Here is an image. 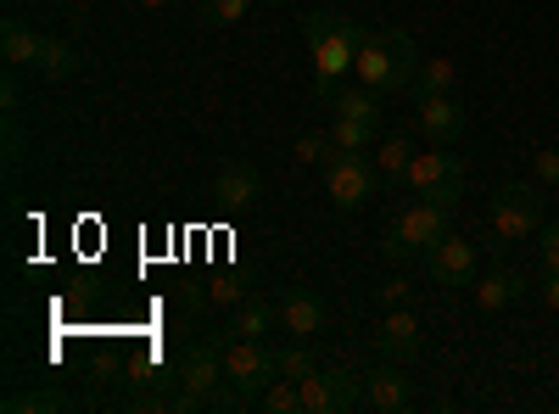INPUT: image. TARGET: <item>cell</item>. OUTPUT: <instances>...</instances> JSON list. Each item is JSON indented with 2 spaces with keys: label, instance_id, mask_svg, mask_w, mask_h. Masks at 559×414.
I'll use <instances>...</instances> for the list:
<instances>
[{
  "label": "cell",
  "instance_id": "obj_24",
  "mask_svg": "<svg viewBox=\"0 0 559 414\" xmlns=\"http://www.w3.org/2000/svg\"><path fill=\"white\" fill-rule=\"evenodd\" d=\"M313 370H319V358H313L308 342L292 336V347H280V376H286V381H302V376H313Z\"/></svg>",
  "mask_w": 559,
  "mask_h": 414
},
{
  "label": "cell",
  "instance_id": "obj_25",
  "mask_svg": "<svg viewBox=\"0 0 559 414\" xmlns=\"http://www.w3.org/2000/svg\"><path fill=\"white\" fill-rule=\"evenodd\" d=\"M252 12V0H202V23L207 28H236Z\"/></svg>",
  "mask_w": 559,
  "mask_h": 414
},
{
  "label": "cell",
  "instance_id": "obj_12",
  "mask_svg": "<svg viewBox=\"0 0 559 414\" xmlns=\"http://www.w3.org/2000/svg\"><path fill=\"white\" fill-rule=\"evenodd\" d=\"M376 347H381V358H392V364H414V358H419V347H426V331H419V314H408V303H403V308H386L381 331H376Z\"/></svg>",
  "mask_w": 559,
  "mask_h": 414
},
{
  "label": "cell",
  "instance_id": "obj_28",
  "mask_svg": "<svg viewBox=\"0 0 559 414\" xmlns=\"http://www.w3.org/2000/svg\"><path fill=\"white\" fill-rule=\"evenodd\" d=\"M532 174H537V186H559V146H537L532 152Z\"/></svg>",
  "mask_w": 559,
  "mask_h": 414
},
{
  "label": "cell",
  "instance_id": "obj_6",
  "mask_svg": "<svg viewBox=\"0 0 559 414\" xmlns=\"http://www.w3.org/2000/svg\"><path fill=\"white\" fill-rule=\"evenodd\" d=\"M274 376H280V347H269L263 336H229L224 342V381L236 392V409L258 403Z\"/></svg>",
  "mask_w": 559,
  "mask_h": 414
},
{
  "label": "cell",
  "instance_id": "obj_20",
  "mask_svg": "<svg viewBox=\"0 0 559 414\" xmlns=\"http://www.w3.org/2000/svg\"><path fill=\"white\" fill-rule=\"evenodd\" d=\"M419 96H453V84H459V62L453 57H419Z\"/></svg>",
  "mask_w": 559,
  "mask_h": 414
},
{
  "label": "cell",
  "instance_id": "obj_8",
  "mask_svg": "<svg viewBox=\"0 0 559 414\" xmlns=\"http://www.w3.org/2000/svg\"><path fill=\"white\" fill-rule=\"evenodd\" d=\"M376 191H381V168H376L369 152H336L331 163H324V197H331V208L353 213Z\"/></svg>",
  "mask_w": 559,
  "mask_h": 414
},
{
  "label": "cell",
  "instance_id": "obj_10",
  "mask_svg": "<svg viewBox=\"0 0 559 414\" xmlns=\"http://www.w3.org/2000/svg\"><path fill=\"white\" fill-rule=\"evenodd\" d=\"M426 269H431V281L437 286H448V292H459V286H476V269H481V258H476V247L464 241V236H448L426 252Z\"/></svg>",
  "mask_w": 559,
  "mask_h": 414
},
{
  "label": "cell",
  "instance_id": "obj_35",
  "mask_svg": "<svg viewBox=\"0 0 559 414\" xmlns=\"http://www.w3.org/2000/svg\"><path fill=\"white\" fill-rule=\"evenodd\" d=\"M280 7H286V0H280Z\"/></svg>",
  "mask_w": 559,
  "mask_h": 414
},
{
  "label": "cell",
  "instance_id": "obj_14",
  "mask_svg": "<svg viewBox=\"0 0 559 414\" xmlns=\"http://www.w3.org/2000/svg\"><path fill=\"white\" fill-rule=\"evenodd\" d=\"M274 308H280V331H292L297 342H308V336H319V331H324V297H319V292H308V286H292Z\"/></svg>",
  "mask_w": 559,
  "mask_h": 414
},
{
  "label": "cell",
  "instance_id": "obj_9",
  "mask_svg": "<svg viewBox=\"0 0 559 414\" xmlns=\"http://www.w3.org/2000/svg\"><path fill=\"white\" fill-rule=\"evenodd\" d=\"M297 387H302V414H347V409H364V376L347 370V364L313 370Z\"/></svg>",
  "mask_w": 559,
  "mask_h": 414
},
{
  "label": "cell",
  "instance_id": "obj_7",
  "mask_svg": "<svg viewBox=\"0 0 559 414\" xmlns=\"http://www.w3.org/2000/svg\"><path fill=\"white\" fill-rule=\"evenodd\" d=\"M403 191H408V197H419V202L459 208V191H464V163H459L448 146L414 152V163H408V174H403Z\"/></svg>",
  "mask_w": 559,
  "mask_h": 414
},
{
  "label": "cell",
  "instance_id": "obj_23",
  "mask_svg": "<svg viewBox=\"0 0 559 414\" xmlns=\"http://www.w3.org/2000/svg\"><path fill=\"white\" fill-rule=\"evenodd\" d=\"M258 409H263V414H302V387L286 381V376H274L269 392L258 398Z\"/></svg>",
  "mask_w": 559,
  "mask_h": 414
},
{
  "label": "cell",
  "instance_id": "obj_32",
  "mask_svg": "<svg viewBox=\"0 0 559 414\" xmlns=\"http://www.w3.org/2000/svg\"><path fill=\"white\" fill-rule=\"evenodd\" d=\"M537 297H543V303H548V308L559 314V269H548V274H543V286H537Z\"/></svg>",
  "mask_w": 559,
  "mask_h": 414
},
{
  "label": "cell",
  "instance_id": "obj_30",
  "mask_svg": "<svg viewBox=\"0 0 559 414\" xmlns=\"http://www.w3.org/2000/svg\"><path fill=\"white\" fill-rule=\"evenodd\" d=\"M207 297L224 303V308H241V303H247V286H241V281H229V274H218V281L207 286Z\"/></svg>",
  "mask_w": 559,
  "mask_h": 414
},
{
  "label": "cell",
  "instance_id": "obj_13",
  "mask_svg": "<svg viewBox=\"0 0 559 414\" xmlns=\"http://www.w3.org/2000/svg\"><path fill=\"white\" fill-rule=\"evenodd\" d=\"M414 123H419V134H426L431 146H453L459 134H464V107L453 96H419Z\"/></svg>",
  "mask_w": 559,
  "mask_h": 414
},
{
  "label": "cell",
  "instance_id": "obj_33",
  "mask_svg": "<svg viewBox=\"0 0 559 414\" xmlns=\"http://www.w3.org/2000/svg\"><path fill=\"white\" fill-rule=\"evenodd\" d=\"M140 12H168V7H179V0H134Z\"/></svg>",
  "mask_w": 559,
  "mask_h": 414
},
{
  "label": "cell",
  "instance_id": "obj_21",
  "mask_svg": "<svg viewBox=\"0 0 559 414\" xmlns=\"http://www.w3.org/2000/svg\"><path fill=\"white\" fill-rule=\"evenodd\" d=\"M336 113L347 118H369V123H381V90H369V84H342V96L331 102Z\"/></svg>",
  "mask_w": 559,
  "mask_h": 414
},
{
  "label": "cell",
  "instance_id": "obj_19",
  "mask_svg": "<svg viewBox=\"0 0 559 414\" xmlns=\"http://www.w3.org/2000/svg\"><path fill=\"white\" fill-rule=\"evenodd\" d=\"M331 141H336V152H369V146H381V123L336 113V123H331Z\"/></svg>",
  "mask_w": 559,
  "mask_h": 414
},
{
  "label": "cell",
  "instance_id": "obj_11",
  "mask_svg": "<svg viewBox=\"0 0 559 414\" xmlns=\"http://www.w3.org/2000/svg\"><path fill=\"white\" fill-rule=\"evenodd\" d=\"M364 409H376V414H403V409H414V387H408V376L397 370L392 358H386V364H369V370H364Z\"/></svg>",
  "mask_w": 559,
  "mask_h": 414
},
{
  "label": "cell",
  "instance_id": "obj_3",
  "mask_svg": "<svg viewBox=\"0 0 559 414\" xmlns=\"http://www.w3.org/2000/svg\"><path fill=\"white\" fill-rule=\"evenodd\" d=\"M543 229V197L521 179H503L498 197H492V213H487V247L492 252H509V247H526L537 241Z\"/></svg>",
  "mask_w": 559,
  "mask_h": 414
},
{
  "label": "cell",
  "instance_id": "obj_31",
  "mask_svg": "<svg viewBox=\"0 0 559 414\" xmlns=\"http://www.w3.org/2000/svg\"><path fill=\"white\" fill-rule=\"evenodd\" d=\"M408 292H414L408 281H386V286H381V308H403V303H408Z\"/></svg>",
  "mask_w": 559,
  "mask_h": 414
},
{
  "label": "cell",
  "instance_id": "obj_16",
  "mask_svg": "<svg viewBox=\"0 0 559 414\" xmlns=\"http://www.w3.org/2000/svg\"><path fill=\"white\" fill-rule=\"evenodd\" d=\"M526 297V274L521 269H492L481 274V286H476V308L481 314H503V308H515Z\"/></svg>",
  "mask_w": 559,
  "mask_h": 414
},
{
  "label": "cell",
  "instance_id": "obj_27",
  "mask_svg": "<svg viewBox=\"0 0 559 414\" xmlns=\"http://www.w3.org/2000/svg\"><path fill=\"white\" fill-rule=\"evenodd\" d=\"M336 157V141H331V134H302V141H297V163H331Z\"/></svg>",
  "mask_w": 559,
  "mask_h": 414
},
{
  "label": "cell",
  "instance_id": "obj_2",
  "mask_svg": "<svg viewBox=\"0 0 559 414\" xmlns=\"http://www.w3.org/2000/svg\"><path fill=\"white\" fill-rule=\"evenodd\" d=\"M414 73H419V51H414V39L403 28H364L358 68H353L358 84H369V90H381V96H386V90L414 84Z\"/></svg>",
  "mask_w": 559,
  "mask_h": 414
},
{
  "label": "cell",
  "instance_id": "obj_1",
  "mask_svg": "<svg viewBox=\"0 0 559 414\" xmlns=\"http://www.w3.org/2000/svg\"><path fill=\"white\" fill-rule=\"evenodd\" d=\"M302 39H308V62H313V96L319 102H336L347 73L358 68V45H364V28L331 7H319L302 17Z\"/></svg>",
  "mask_w": 559,
  "mask_h": 414
},
{
  "label": "cell",
  "instance_id": "obj_5",
  "mask_svg": "<svg viewBox=\"0 0 559 414\" xmlns=\"http://www.w3.org/2000/svg\"><path fill=\"white\" fill-rule=\"evenodd\" d=\"M224 342H197L179 358V398L174 409H236V392H224Z\"/></svg>",
  "mask_w": 559,
  "mask_h": 414
},
{
  "label": "cell",
  "instance_id": "obj_4",
  "mask_svg": "<svg viewBox=\"0 0 559 414\" xmlns=\"http://www.w3.org/2000/svg\"><path fill=\"white\" fill-rule=\"evenodd\" d=\"M453 229V208H442V202H419V197H408L403 208H397V218L386 224V241H381V252L386 258H397V263H408V258H426L442 236Z\"/></svg>",
  "mask_w": 559,
  "mask_h": 414
},
{
  "label": "cell",
  "instance_id": "obj_29",
  "mask_svg": "<svg viewBox=\"0 0 559 414\" xmlns=\"http://www.w3.org/2000/svg\"><path fill=\"white\" fill-rule=\"evenodd\" d=\"M537 263H543V274L559 269V224H543L537 229Z\"/></svg>",
  "mask_w": 559,
  "mask_h": 414
},
{
  "label": "cell",
  "instance_id": "obj_17",
  "mask_svg": "<svg viewBox=\"0 0 559 414\" xmlns=\"http://www.w3.org/2000/svg\"><path fill=\"white\" fill-rule=\"evenodd\" d=\"M0 51H7L12 68H39V57H45V34L28 28L23 17H7V28H0Z\"/></svg>",
  "mask_w": 559,
  "mask_h": 414
},
{
  "label": "cell",
  "instance_id": "obj_18",
  "mask_svg": "<svg viewBox=\"0 0 559 414\" xmlns=\"http://www.w3.org/2000/svg\"><path fill=\"white\" fill-rule=\"evenodd\" d=\"M274 319H280V308L269 297H247L236 314H229V326L218 331V342H229V336H269Z\"/></svg>",
  "mask_w": 559,
  "mask_h": 414
},
{
  "label": "cell",
  "instance_id": "obj_15",
  "mask_svg": "<svg viewBox=\"0 0 559 414\" xmlns=\"http://www.w3.org/2000/svg\"><path fill=\"white\" fill-rule=\"evenodd\" d=\"M258 191H263V179H258L252 163H224L218 179H213V197H218V208H229V213H247V208L258 202Z\"/></svg>",
  "mask_w": 559,
  "mask_h": 414
},
{
  "label": "cell",
  "instance_id": "obj_26",
  "mask_svg": "<svg viewBox=\"0 0 559 414\" xmlns=\"http://www.w3.org/2000/svg\"><path fill=\"white\" fill-rule=\"evenodd\" d=\"M39 73H45V79H68V73H73V45H68V39H45Z\"/></svg>",
  "mask_w": 559,
  "mask_h": 414
},
{
  "label": "cell",
  "instance_id": "obj_22",
  "mask_svg": "<svg viewBox=\"0 0 559 414\" xmlns=\"http://www.w3.org/2000/svg\"><path fill=\"white\" fill-rule=\"evenodd\" d=\"M408 163H414L408 134H392V141H381V146H376V168H381V179H397V186H403Z\"/></svg>",
  "mask_w": 559,
  "mask_h": 414
},
{
  "label": "cell",
  "instance_id": "obj_34",
  "mask_svg": "<svg viewBox=\"0 0 559 414\" xmlns=\"http://www.w3.org/2000/svg\"><path fill=\"white\" fill-rule=\"evenodd\" d=\"M51 7H79V0H51Z\"/></svg>",
  "mask_w": 559,
  "mask_h": 414
}]
</instances>
